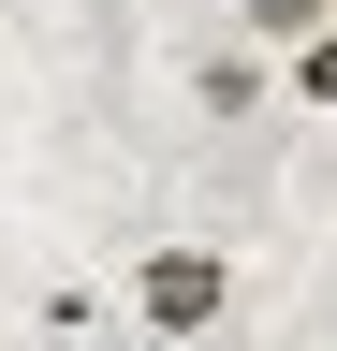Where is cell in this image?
<instances>
[{
  "instance_id": "1",
  "label": "cell",
  "mask_w": 337,
  "mask_h": 351,
  "mask_svg": "<svg viewBox=\"0 0 337 351\" xmlns=\"http://www.w3.org/2000/svg\"><path fill=\"white\" fill-rule=\"evenodd\" d=\"M132 322H147L161 351L220 337V322H235V249H205V234H161V249L132 263Z\"/></svg>"
},
{
  "instance_id": "2",
  "label": "cell",
  "mask_w": 337,
  "mask_h": 351,
  "mask_svg": "<svg viewBox=\"0 0 337 351\" xmlns=\"http://www.w3.org/2000/svg\"><path fill=\"white\" fill-rule=\"evenodd\" d=\"M249 29H264V44H308V29H337V0H249Z\"/></svg>"
},
{
  "instance_id": "3",
  "label": "cell",
  "mask_w": 337,
  "mask_h": 351,
  "mask_svg": "<svg viewBox=\"0 0 337 351\" xmlns=\"http://www.w3.org/2000/svg\"><path fill=\"white\" fill-rule=\"evenodd\" d=\"M293 103H323V117H337V29H308V44H293Z\"/></svg>"
}]
</instances>
